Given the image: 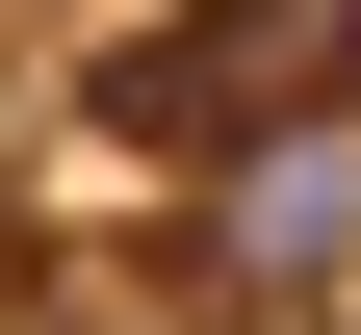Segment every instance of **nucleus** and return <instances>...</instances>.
Masks as SVG:
<instances>
[{"mask_svg": "<svg viewBox=\"0 0 361 335\" xmlns=\"http://www.w3.org/2000/svg\"><path fill=\"white\" fill-rule=\"evenodd\" d=\"M310 104H361V0H155L129 26V129L155 155H258Z\"/></svg>", "mask_w": 361, "mask_h": 335, "instance_id": "1", "label": "nucleus"}, {"mask_svg": "<svg viewBox=\"0 0 361 335\" xmlns=\"http://www.w3.org/2000/svg\"><path fill=\"white\" fill-rule=\"evenodd\" d=\"M207 284H233V310H336L361 284V129L336 104L258 129V155H207Z\"/></svg>", "mask_w": 361, "mask_h": 335, "instance_id": "2", "label": "nucleus"}, {"mask_svg": "<svg viewBox=\"0 0 361 335\" xmlns=\"http://www.w3.org/2000/svg\"><path fill=\"white\" fill-rule=\"evenodd\" d=\"M78 335H336V310H233L207 284V310H78Z\"/></svg>", "mask_w": 361, "mask_h": 335, "instance_id": "3", "label": "nucleus"}]
</instances>
